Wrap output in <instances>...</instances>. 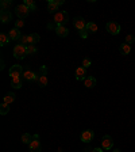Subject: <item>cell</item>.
<instances>
[{
  "label": "cell",
  "mask_w": 135,
  "mask_h": 152,
  "mask_svg": "<svg viewBox=\"0 0 135 152\" xmlns=\"http://www.w3.org/2000/svg\"><path fill=\"white\" fill-rule=\"evenodd\" d=\"M53 22L57 26H65L66 23L69 22V15L65 11H57L53 16Z\"/></svg>",
  "instance_id": "obj_1"
},
{
  "label": "cell",
  "mask_w": 135,
  "mask_h": 152,
  "mask_svg": "<svg viewBox=\"0 0 135 152\" xmlns=\"http://www.w3.org/2000/svg\"><path fill=\"white\" fill-rule=\"evenodd\" d=\"M27 54H28L27 53V46H25V45L18 44L15 48H14V57H15V58L23 60Z\"/></svg>",
  "instance_id": "obj_2"
},
{
  "label": "cell",
  "mask_w": 135,
  "mask_h": 152,
  "mask_svg": "<svg viewBox=\"0 0 135 152\" xmlns=\"http://www.w3.org/2000/svg\"><path fill=\"white\" fill-rule=\"evenodd\" d=\"M28 147H30V152H42L41 141H39V136L38 134L32 136V141L28 144Z\"/></svg>",
  "instance_id": "obj_3"
},
{
  "label": "cell",
  "mask_w": 135,
  "mask_h": 152,
  "mask_svg": "<svg viewBox=\"0 0 135 152\" xmlns=\"http://www.w3.org/2000/svg\"><path fill=\"white\" fill-rule=\"evenodd\" d=\"M15 14L19 19H25L26 16L30 14V10H28V7L25 6V4H19V6H16V8H15Z\"/></svg>",
  "instance_id": "obj_4"
},
{
  "label": "cell",
  "mask_w": 135,
  "mask_h": 152,
  "mask_svg": "<svg viewBox=\"0 0 135 152\" xmlns=\"http://www.w3.org/2000/svg\"><path fill=\"white\" fill-rule=\"evenodd\" d=\"M23 68H22V65H12L11 68H9V76L11 77H20V76L23 75Z\"/></svg>",
  "instance_id": "obj_5"
},
{
  "label": "cell",
  "mask_w": 135,
  "mask_h": 152,
  "mask_svg": "<svg viewBox=\"0 0 135 152\" xmlns=\"http://www.w3.org/2000/svg\"><path fill=\"white\" fill-rule=\"evenodd\" d=\"M105 27H107V31L112 35H118L120 31V26H119V23H116V22H108Z\"/></svg>",
  "instance_id": "obj_6"
},
{
  "label": "cell",
  "mask_w": 135,
  "mask_h": 152,
  "mask_svg": "<svg viewBox=\"0 0 135 152\" xmlns=\"http://www.w3.org/2000/svg\"><path fill=\"white\" fill-rule=\"evenodd\" d=\"M112 145H113V141H112V139H111V136L105 134V136L101 139V148L103 149H111Z\"/></svg>",
  "instance_id": "obj_7"
},
{
  "label": "cell",
  "mask_w": 135,
  "mask_h": 152,
  "mask_svg": "<svg viewBox=\"0 0 135 152\" xmlns=\"http://www.w3.org/2000/svg\"><path fill=\"white\" fill-rule=\"evenodd\" d=\"M73 25H74V27L79 30V31H81V30H85L87 28V25L88 23L85 22L82 18H76L74 20H73Z\"/></svg>",
  "instance_id": "obj_8"
},
{
  "label": "cell",
  "mask_w": 135,
  "mask_h": 152,
  "mask_svg": "<svg viewBox=\"0 0 135 152\" xmlns=\"http://www.w3.org/2000/svg\"><path fill=\"white\" fill-rule=\"evenodd\" d=\"M93 137H95V133H93V130H84V132L81 133V141H84V142H89V141H92L93 140Z\"/></svg>",
  "instance_id": "obj_9"
},
{
  "label": "cell",
  "mask_w": 135,
  "mask_h": 152,
  "mask_svg": "<svg viewBox=\"0 0 135 152\" xmlns=\"http://www.w3.org/2000/svg\"><path fill=\"white\" fill-rule=\"evenodd\" d=\"M8 37H9V39H11V41H19V39H20V37H22V34H20V31H19V28L14 27L12 30H9Z\"/></svg>",
  "instance_id": "obj_10"
},
{
  "label": "cell",
  "mask_w": 135,
  "mask_h": 152,
  "mask_svg": "<svg viewBox=\"0 0 135 152\" xmlns=\"http://www.w3.org/2000/svg\"><path fill=\"white\" fill-rule=\"evenodd\" d=\"M22 76H23V79L27 80V82H30V80H37L38 79V75H37V73L32 72V71H30V69L25 71Z\"/></svg>",
  "instance_id": "obj_11"
},
{
  "label": "cell",
  "mask_w": 135,
  "mask_h": 152,
  "mask_svg": "<svg viewBox=\"0 0 135 152\" xmlns=\"http://www.w3.org/2000/svg\"><path fill=\"white\" fill-rule=\"evenodd\" d=\"M85 77H87V69H85L84 66H79V68L76 69V79L84 80Z\"/></svg>",
  "instance_id": "obj_12"
},
{
  "label": "cell",
  "mask_w": 135,
  "mask_h": 152,
  "mask_svg": "<svg viewBox=\"0 0 135 152\" xmlns=\"http://www.w3.org/2000/svg\"><path fill=\"white\" fill-rule=\"evenodd\" d=\"M84 84L87 88H93L95 86H96V79H95L93 76H87L84 79Z\"/></svg>",
  "instance_id": "obj_13"
},
{
  "label": "cell",
  "mask_w": 135,
  "mask_h": 152,
  "mask_svg": "<svg viewBox=\"0 0 135 152\" xmlns=\"http://www.w3.org/2000/svg\"><path fill=\"white\" fill-rule=\"evenodd\" d=\"M56 33H57L58 37H66V35L69 34V30H68L65 26H57Z\"/></svg>",
  "instance_id": "obj_14"
},
{
  "label": "cell",
  "mask_w": 135,
  "mask_h": 152,
  "mask_svg": "<svg viewBox=\"0 0 135 152\" xmlns=\"http://www.w3.org/2000/svg\"><path fill=\"white\" fill-rule=\"evenodd\" d=\"M58 3H57L56 0H49V3H47V10H49V12H57V10H58Z\"/></svg>",
  "instance_id": "obj_15"
},
{
  "label": "cell",
  "mask_w": 135,
  "mask_h": 152,
  "mask_svg": "<svg viewBox=\"0 0 135 152\" xmlns=\"http://www.w3.org/2000/svg\"><path fill=\"white\" fill-rule=\"evenodd\" d=\"M11 18H12V15H11V12L9 11H1L0 12V20L3 23H7L11 20Z\"/></svg>",
  "instance_id": "obj_16"
},
{
  "label": "cell",
  "mask_w": 135,
  "mask_h": 152,
  "mask_svg": "<svg viewBox=\"0 0 135 152\" xmlns=\"http://www.w3.org/2000/svg\"><path fill=\"white\" fill-rule=\"evenodd\" d=\"M27 39H28V45H35L39 42V35L37 33H32V34L27 35Z\"/></svg>",
  "instance_id": "obj_17"
},
{
  "label": "cell",
  "mask_w": 135,
  "mask_h": 152,
  "mask_svg": "<svg viewBox=\"0 0 135 152\" xmlns=\"http://www.w3.org/2000/svg\"><path fill=\"white\" fill-rule=\"evenodd\" d=\"M14 101H15V94H14V92H8V94L3 98V103H7V104L12 103Z\"/></svg>",
  "instance_id": "obj_18"
},
{
  "label": "cell",
  "mask_w": 135,
  "mask_h": 152,
  "mask_svg": "<svg viewBox=\"0 0 135 152\" xmlns=\"http://www.w3.org/2000/svg\"><path fill=\"white\" fill-rule=\"evenodd\" d=\"M37 82H38V84H39V87H46V86H47V76L38 75Z\"/></svg>",
  "instance_id": "obj_19"
},
{
  "label": "cell",
  "mask_w": 135,
  "mask_h": 152,
  "mask_svg": "<svg viewBox=\"0 0 135 152\" xmlns=\"http://www.w3.org/2000/svg\"><path fill=\"white\" fill-rule=\"evenodd\" d=\"M11 87H14V88H20V87H22V79H20V77H14V79L11 80Z\"/></svg>",
  "instance_id": "obj_20"
},
{
  "label": "cell",
  "mask_w": 135,
  "mask_h": 152,
  "mask_svg": "<svg viewBox=\"0 0 135 152\" xmlns=\"http://www.w3.org/2000/svg\"><path fill=\"white\" fill-rule=\"evenodd\" d=\"M9 41H11V39H9V37L6 33H1V34H0V45H1V46H6Z\"/></svg>",
  "instance_id": "obj_21"
},
{
  "label": "cell",
  "mask_w": 135,
  "mask_h": 152,
  "mask_svg": "<svg viewBox=\"0 0 135 152\" xmlns=\"http://www.w3.org/2000/svg\"><path fill=\"white\" fill-rule=\"evenodd\" d=\"M131 52V46L129 44H122L120 45V53L122 54H129Z\"/></svg>",
  "instance_id": "obj_22"
},
{
  "label": "cell",
  "mask_w": 135,
  "mask_h": 152,
  "mask_svg": "<svg viewBox=\"0 0 135 152\" xmlns=\"http://www.w3.org/2000/svg\"><path fill=\"white\" fill-rule=\"evenodd\" d=\"M23 4H25V6H27L30 11H35V10H37V6H35L34 0H25V3H23Z\"/></svg>",
  "instance_id": "obj_23"
},
{
  "label": "cell",
  "mask_w": 135,
  "mask_h": 152,
  "mask_svg": "<svg viewBox=\"0 0 135 152\" xmlns=\"http://www.w3.org/2000/svg\"><path fill=\"white\" fill-rule=\"evenodd\" d=\"M87 30H88V33H96L97 31V25L93 22H88V25H87Z\"/></svg>",
  "instance_id": "obj_24"
},
{
  "label": "cell",
  "mask_w": 135,
  "mask_h": 152,
  "mask_svg": "<svg viewBox=\"0 0 135 152\" xmlns=\"http://www.w3.org/2000/svg\"><path fill=\"white\" fill-rule=\"evenodd\" d=\"M8 111H9V104H7V103H1V104H0V114L6 115Z\"/></svg>",
  "instance_id": "obj_25"
},
{
  "label": "cell",
  "mask_w": 135,
  "mask_h": 152,
  "mask_svg": "<svg viewBox=\"0 0 135 152\" xmlns=\"http://www.w3.org/2000/svg\"><path fill=\"white\" fill-rule=\"evenodd\" d=\"M11 4H12L11 0H3V1H1V11H8Z\"/></svg>",
  "instance_id": "obj_26"
},
{
  "label": "cell",
  "mask_w": 135,
  "mask_h": 152,
  "mask_svg": "<svg viewBox=\"0 0 135 152\" xmlns=\"http://www.w3.org/2000/svg\"><path fill=\"white\" fill-rule=\"evenodd\" d=\"M22 141L25 142V144H30V142L32 141V136H30L28 133H25L22 136Z\"/></svg>",
  "instance_id": "obj_27"
},
{
  "label": "cell",
  "mask_w": 135,
  "mask_h": 152,
  "mask_svg": "<svg viewBox=\"0 0 135 152\" xmlns=\"http://www.w3.org/2000/svg\"><path fill=\"white\" fill-rule=\"evenodd\" d=\"M91 58H88V57H85L84 60H82V66H84L85 69H87V68H88V66H91Z\"/></svg>",
  "instance_id": "obj_28"
},
{
  "label": "cell",
  "mask_w": 135,
  "mask_h": 152,
  "mask_svg": "<svg viewBox=\"0 0 135 152\" xmlns=\"http://www.w3.org/2000/svg\"><path fill=\"white\" fill-rule=\"evenodd\" d=\"M35 52H37V48H35V45H28V46H27V53L28 54H34Z\"/></svg>",
  "instance_id": "obj_29"
},
{
  "label": "cell",
  "mask_w": 135,
  "mask_h": 152,
  "mask_svg": "<svg viewBox=\"0 0 135 152\" xmlns=\"http://www.w3.org/2000/svg\"><path fill=\"white\" fill-rule=\"evenodd\" d=\"M135 41V37H134V35H132V34H129V35H127V37H126V44H132V42H134Z\"/></svg>",
  "instance_id": "obj_30"
},
{
  "label": "cell",
  "mask_w": 135,
  "mask_h": 152,
  "mask_svg": "<svg viewBox=\"0 0 135 152\" xmlns=\"http://www.w3.org/2000/svg\"><path fill=\"white\" fill-rule=\"evenodd\" d=\"M23 26H25V20H23V19H18V22H15L16 28H22Z\"/></svg>",
  "instance_id": "obj_31"
},
{
  "label": "cell",
  "mask_w": 135,
  "mask_h": 152,
  "mask_svg": "<svg viewBox=\"0 0 135 152\" xmlns=\"http://www.w3.org/2000/svg\"><path fill=\"white\" fill-rule=\"evenodd\" d=\"M39 75H43V76H47V68L45 65H42L39 68Z\"/></svg>",
  "instance_id": "obj_32"
},
{
  "label": "cell",
  "mask_w": 135,
  "mask_h": 152,
  "mask_svg": "<svg viewBox=\"0 0 135 152\" xmlns=\"http://www.w3.org/2000/svg\"><path fill=\"white\" fill-rule=\"evenodd\" d=\"M80 33V37L81 38H87L88 37V30H87V28H85V30H81V31H79Z\"/></svg>",
  "instance_id": "obj_33"
},
{
  "label": "cell",
  "mask_w": 135,
  "mask_h": 152,
  "mask_svg": "<svg viewBox=\"0 0 135 152\" xmlns=\"http://www.w3.org/2000/svg\"><path fill=\"white\" fill-rule=\"evenodd\" d=\"M47 28H50V30H56L57 28V25L54 22H51V23H49V25H47Z\"/></svg>",
  "instance_id": "obj_34"
},
{
  "label": "cell",
  "mask_w": 135,
  "mask_h": 152,
  "mask_svg": "<svg viewBox=\"0 0 135 152\" xmlns=\"http://www.w3.org/2000/svg\"><path fill=\"white\" fill-rule=\"evenodd\" d=\"M87 152H103V148H93V149H87Z\"/></svg>",
  "instance_id": "obj_35"
},
{
  "label": "cell",
  "mask_w": 135,
  "mask_h": 152,
  "mask_svg": "<svg viewBox=\"0 0 135 152\" xmlns=\"http://www.w3.org/2000/svg\"><path fill=\"white\" fill-rule=\"evenodd\" d=\"M113 152H122L120 149H113Z\"/></svg>",
  "instance_id": "obj_36"
}]
</instances>
